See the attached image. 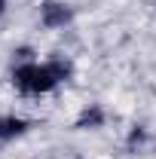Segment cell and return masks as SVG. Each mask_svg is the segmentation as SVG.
<instances>
[{
  "label": "cell",
  "instance_id": "obj_1",
  "mask_svg": "<svg viewBox=\"0 0 156 159\" xmlns=\"http://www.w3.org/2000/svg\"><path fill=\"white\" fill-rule=\"evenodd\" d=\"M71 77V64L67 61H21L12 67V83L25 95H46L58 86L61 80Z\"/></svg>",
  "mask_w": 156,
  "mask_h": 159
},
{
  "label": "cell",
  "instance_id": "obj_2",
  "mask_svg": "<svg viewBox=\"0 0 156 159\" xmlns=\"http://www.w3.org/2000/svg\"><path fill=\"white\" fill-rule=\"evenodd\" d=\"M40 19H43L46 28H64V25L71 21V9H67V3L46 0V3H43V9H40Z\"/></svg>",
  "mask_w": 156,
  "mask_h": 159
},
{
  "label": "cell",
  "instance_id": "obj_3",
  "mask_svg": "<svg viewBox=\"0 0 156 159\" xmlns=\"http://www.w3.org/2000/svg\"><path fill=\"white\" fill-rule=\"evenodd\" d=\"M25 129H28L25 119H19V116H0V147L9 144L12 138H19Z\"/></svg>",
  "mask_w": 156,
  "mask_h": 159
},
{
  "label": "cell",
  "instance_id": "obj_4",
  "mask_svg": "<svg viewBox=\"0 0 156 159\" xmlns=\"http://www.w3.org/2000/svg\"><path fill=\"white\" fill-rule=\"evenodd\" d=\"M101 122H104L101 107H89V110H83V116L77 119V129H98Z\"/></svg>",
  "mask_w": 156,
  "mask_h": 159
},
{
  "label": "cell",
  "instance_id": "obj_5",
  "mask_svg": "<svg viewBox=\"0 0 156 159\" xmlns=\"http://www.w3.org/2000/svg\"><path fill=\"white\" fill-rule=\"evenodd\" d=\"M3 3H6V0H0V12H3Z\"/></svg>",
  "mask_w": 156,
  "mask_h": 159
}]
</instances>
